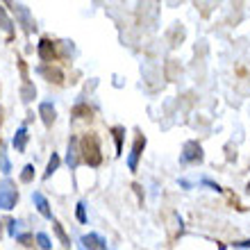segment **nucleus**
<instances>
[{"label": "nucleus", "mask_w": 250, "mask_h": 250, "mask_svg": "<svg viewBox=\"0 0 250 250\" xmlns=\"http://www.w3.org/2000/svg\"><path fill=\"white\" fill-rule=\"evenodd\" d=\"M0 239H2V223H0Z\"/></svg>", "instance_id": "5701e85b"}, {"label": "nucleus", "mask_w": 250, "mask_h": 250, "mask_svg": "<svg viewBox=\"0 0 250 250\" xmlns=\"http://www.w3.org/2000/svg\"><path fill=\"white\" fill-rule=\"evenodd\" d=\"M34 241H37V246H39L41 250L53 248V241H50V237H48L46 232H37V234H34Z\"/></svg>", "instance_id": "f3484780"}, {"label": "nucleus", "mask_w": 250, "mask_h": 250, "mask_svg": "<svg viewBox=\"0 0 250 250\" xmlns=\"http://www.w3.org/2000/svg\"><path fill=\"white\" fill-rule=\"evenodd\" d=\"M75 216H78L80 223H86V221H89V214H86V203H82V200H80L78 207H75Z\"/></svg>", "instance_id": "6ab92c4d"}, {"label": "nucleus", "mask_w": 250, "mask_h": 250, "mask_svg": "<svg viewBox=\"0 0 250 250\" xmlns=\"http://www.w3.org/2000/svg\"><path fill=\"white\" fill-rule=\"evenodd\" d=\"M80 250H107V244H105V239L100 237V234H84V237L80 239V244H78Z\"/></svg>", "instance_id": "0eeeda50"}, {"label": "nucleus", "mask_w": 250, "mask_h": 250, "mask_svg": "<svg viewBox=\"0 0 250 250\" xmlns=\"http://www.w3.org/2000/svg\"><path fill=\"white\" fill-rule=\"evenodd\" d=\"M34 98H37V89H34L32 82H25V84L21 86V100L27 105V103H32Z\"/></svg>", "instance_id": "9b49d317"}, {"label": "nucleus", "mask_w": 250, "mask_h": 250, "mask_svg": "<svg viewBox=\"0 0 250 250\" xmlns=\"http://www.w3.org/2000/svg\"><path fill=\"white\" fill-rule=\"evenodd\" d=\"M234 248H250V239H246V241H234Z\"/></svg>", "instance_id": "4be33fe9"}, {"label": "nucleus", "mask_w": 250, "mask_h": 250, "mask_svg": "<svg viewBox=\"0 0 250 250\" xmlns=\"http://www.w3.org/2000/svg\"><path fill=\"white\" fill-rule=\"evenodd\" d=\"M0 30H2V32H7V34L14 32V23H12L9 14H7V9L2 5H0Z\"/></svg>", "instance_id": "f8f14e48"}, {"label": "nucleus", "mask_w": 250, "mask_h": 250, "mask_svg": "<svg viewBox=\"0 0 250 250\" xmlns=\"http://www.w3.org/2000/svg\"><path fill=\"white\" fill-rule=\"evenodd\" d=\"M82 162V150H80V139L78 137H71L68 139V148H66V164L71 171H75Z\"/></svg>", "instance_id": "39448f33"}, {"label": "nucleus", "mask_w": 250, "mask_h": 250, "mask_svg": "<svg viewBox=\"0 0 250 250\" xmlns=\"http://www.w3.org/2000/svg\"><path fill=\"white\" fill-rule=\"evenodd\" d=\"M107 250H109V248H107Z\"/></svg>", "instance_id": "b1692460"}, {"label": "nucleus", "mask_w": 250, "mask_h": 250, "mask_svg": "<svg viewBox=\"0 0 250 250\" xmlns=\"http://www.w3.org/2000/svg\"><path fill=\"white\" fill-rule=\"evenodd\" d=\"M21 230H23V221H19V218H9L7 221V232H9L12 239L21 237Z\"/></svg>", "instance_id": "dca6fc26"}, {"label": "nucleus", "mask_w": 250, "mask_h": 250, "mask_svg": "<svg viewBox=\"0 0 250 250\" xmlns=\"http://www.w3.org/2000/svg\"><path fill=\"white\" fill-rule=\"evenodd\" d=\"M53 55H55V50H53V43L48 39H43L39 43V57L43 62H53Z\"/></svg>", "instance_id": "ddd939ff"}, {"label": "nucleus", "mask_w": 250, "mask_h": 250, "mask_svg": "<svg viewBox=\"0 0 250 250\" xmlns=\"http://www.w3.org/2000/svg\"><path fill=\"white\" fill-rule=\"evenodd\" d=\"M0 173H5V175L12 173V164H9V157L5 150H0Z\"/></svg>", "instance_id": "aec40b11"}, {"label": "nucleus", "mask_w": 250, "mask_h": 250, "mask_svg": "<svg viewBox=\"0 0 250 250\" xmlns=\"http://www.w3.org/2000/svg\"><path fill=\"white\" fill-rule=\"evenodd\" d=\"M16 203H19V189H16L12 180L5 178L0 182V209L9 211L16 207Z\"/></svg>", "instance_id": "f257e3e1"}, {"label": "nucleus", "mask_w": 250, "mask_h": 250, "mask_svg": "<svg viewBox=\"0 0 250 250\" xmlns=\"http://www.w3.org/2000/svg\"><path fill=\"white\" fill-rule=\"evenodd\" d=\"M60 164H62L60 155H57V152H53V157L48 159V166H46V173H43V180H48L50 175H55V173H57V168H60Z\"/></svg>", "instance_id": "4468645a"}, {"label": "nucleus", "mask_w": 250, "mask_h": 250, "mask_svg": "<svg viewBox=\"0 0 250 250\" xmlns=\"http://www.w3.org/2000/svg\"><path fill=\"white\" fill-rule=\"evenodd\" d=\"M123 127H114V134H116V150L121 152V137H123Z\"/></svg>", "instance_id": "412c9836"}, {"label": "nucleus", "mask_w": 250, "mask_h": 250, "mask_svg": "<svg viewBox=\"0 0 250 250\" xmlns=\"http://www.w3.org/2000/svg\"><path fill=\"white\" fill-rule=\"evenodd\" d=\"M144 148H146V137H144V134H139V137L134 139V144H132L130 155H127V168H130L132 173L137 171V166H139V157H141V152H144Z\"/></svg>", "instance_id": "423d86ee"}, {"label": "nucleus", "mask_w": 250, "mask_h": 250, "mask_svg": "<svg viewBox=\"0 0 250 250\" xmlns=\"http://www.w3.org/2000/svg\"><path fill=\"white\" fill-rule=\"evenodd\" d=\"M203 146L198 141H187L182 148V155H180V162L182 164H198V162H203Z\"/></svg>", "instance_id": "7ed1b4c3"}, {"label": "nucleus", "mask_w": 250, "mask_h": 250, "mask_svg": "<svg viewBox=\"0 0 250 250\" xmlns=\"http://www.w3.org/2000/svg\"><path fill=\"white\" fill-rule=\"evenodd\" d=\"M53 230H55V234H57V239L62 241V246H64V248H71V239H68V234L64 232V228L60 225L57 218H53Z\"/></svg>", "instance_id": "2eb2a0df"}, {"label": "nucleus", "mask_w": 250, "mask_h": 250, "mask_svg": "<svg viewBox=\"0 0 250 250\" xmlns=\"http://www.w3.org/2000/svg\"><path fill=\"white\" fill-rule=\"evenodd\" d=\"M34 180V164H25L23 166V173H21V182H32Z\"/></svg>", "instance_id": "a211bd4d"}, {"label": "nucleus", "mask_w": 250, "mask_h": 250, "mask_svg": "<svg viewBox=\"0 0 250 250\" xmlns=\"http://www.w3.org/2000/svg\"><path fill=\"white\" fill-rule=\"evenodd\" d=\"M32 203L34 207H37V211H39L43 218H48V221H53V209H50V203L46 200V196L41 193V191H34L32 193Z\"/></svg>", "instance_id": "6e6552de"}, {"label": "nucleus", "mask_w": 250, "mask_h": 250, "mask_svg": "<svg viewBox=\"0 0 250 250\" xmlns=\"http://www.w3.org/2000/svg\"><path fill=\"white\" fill-rule=\"evenodd\" d=\"M89 139H91V148L86 146V141H82V148H80V150H82V159H84L89 166H98L100 162H103V155H100V144H98V139L93 137V134Z\"/></svg>", "instance_id": "20e7f679"}, {"label": "nucleus", "mask_w": 250, "mask_h": 250, "mask_svg": "<svg viewBox=\"0 0 250 250\" xmlns=\"http://www.w3.org/2000/svg\"><path fill=\"white\" fill-rule=\"evenodd\" d=\"M7 7H12L14 16H16V21H19L21 25L25 27V32H34V30H37L34 16L30 14V9H27L25 5H21V2H7Z\"/></svg>", "instance_id": "f03ea898"}, {"label": "nucleus", "mask_w": 250, "mask_h": 250, "mask_svg": "<svg viewBox=\"0 0 250 250\" xmlns=\"http://www.w3.org/2000/svg\"><path fill=\"white\" fill-rule=\"evenodd\" d=\"M39 116L43 121L46 127H53V123L57 121V109H55L53 103H41L39 105Z\"/></svg>", "instance_id": "1a4fd4ad"}, {"label": "nucleus", "mask_w": 250, "mask_h": 250, "mask_svg": "<svg viewBox=\"0 0 250 250\" xmlns=\"http://www.w3.org/2000/svg\"><path fill=\"white\" fill-rule=\"evenodd\" d=\"M27 139H30V134H27V127H25V125H21L19 130H16V134H14V139H12V144H14V148H16V152H23V150H25Z\"/></svg>", "instance_id": "9d476101"}]
</instances>
